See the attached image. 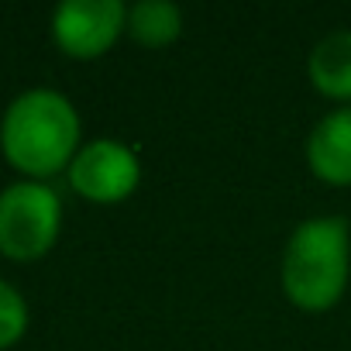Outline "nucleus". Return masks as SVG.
I'll list each match as a JSON object with an SVG mask.
<instances>
[{"label":"nucleus","instance_id":"obj_1","mask_svg":"<svg viewBox=\"0 0 351 351\" xmlns=\"http://www.w3.org/2000/svg\"><path fill=\"white\" fill-rule=\"evenodd\" d=\"M83 148V121L76 104L49 86L18 93L0 117V152L21 180L49 183L66 172Z\"/></svg>","mask_w":351,"mask_h":351},{"label":"nucleus","instance_id":"obj_5","mask_svg":"<svg viewBox=\"0 0 351 351\" xmlns=\"http://www.w3.org/2000/svg\"><path fill=\"white\" fill-rule=\"evenodd\" d=\"M128 35V4L121 0H62L52 11V42L76 62L107 56Z\"/></svg>","mask_w":351,"mask_h":351},{"label":"nucleus","instance_id":"obj_3","mask_svg":"<svg viewBox=\"0 0 351 351\" xmlns=\"http://www.w3.org/2000/svg\"><path fill=\"white\" fill-rule=\"evenodd\" d=\"M62 231V197L38 180L0 190V255L11 262L45 258Z\"/></svg>","mask_w":351,"mask_h":351},{"label":"nucleus","instance_id":"obj_9","mask_svg":"<svg viewBox=\"0 0 351 351\" xmlns=\"http://www.w3.org/2000/svg\"><path fill=\"white\" fill-rule=\"evenodd\" d=\"M28 320H32V313H28V303H25L21 289L11 286L8 279H0V351L14 348L25 337Z\"/></svg>","mask_w":351,"mask_h":351},{"label":"nucleus","instance_id":"obj_8","mask_svg":"<svg viewBox=\"0 0 351 351\" xmlns=\"http://www.w3.org/2000/svg\"><path fill=\"white\" fill-rule=\"evenodd\" d=\"M183 25V8L172 0H138L128 8V38L141 49H169Z\"/></svg>","mask_w":351,"mask_h":351},{"label":"nucleus","instance_id":"obj_4","mask_svg":"<svg viewBox=\"0 0 351 351\" xmlns=\"http://www.w3.org/2000/svg\"><path fill=\"white\" fill-rule=\"evenodd\" d=\"M69 190L97 207H114L134 197L141 186V158L117 138H90L66 169Z\"/></svg>","mask_w":351,"mask_h":351},{"label":"nucleus","instance_id":"obj_6","mask_svg":"<svg viewBox=\"0 0 351 351\" xmlns=\"http://www.w3.org/2000/svg\"><path fill=\"white\" fill-rule=\"evenodd\" d=\"M306 165L324 186H351V107L327 110L306 134Z\"/></svg>","mask_w":351,"mask_h":351},{"label":"nucleus","instance_id":"obj_2","mask_svg":"<svg viewBox=\"0 0 351 351\" xmlns=\"http://www.w3.org/2000/svg\"><path fill=\"white\" fill-rule=\"evenodd\" d=\"M351 282V224L341 214L300 221L282 248L279 286L300 313L334 310Z\"/></svg>","mask_w":351,"mask_h":351},{"label":"nucleus","instance_id":"obj_7","mask_svg":"<svg viewBox=\"0 0 351 351\" xmlns=\"http://www.w3.org/2000/svg\"><path fill=\"white\" fill-rule=\"evenodd\" d=\"M306 76L324 100L351 107V28H337L310 49Z\"/></svg>","mask_w":351,"mask_h":351}]
</instances>
